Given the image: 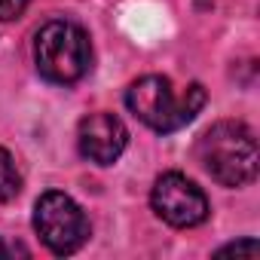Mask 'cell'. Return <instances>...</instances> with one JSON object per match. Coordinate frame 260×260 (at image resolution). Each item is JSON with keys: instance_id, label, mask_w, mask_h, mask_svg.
<instances>
[{"instance_id": "obj_8", "label": "cell", "mask_w": 260, "mask_h": 260, "mask_svg": "<svg viewBox=\"0 0 260 260\" xmlns=\"http://www.w3.org/2000/svg\"><path fill=\"white\" fill-rule=\"evenodd\" d=\"M226 254H236V257H257L260 254V245L254 242V239H242V242H230V245H223L220 251H217V257H226Z\"/></svg>"}, {"instance_id": "obj_5", "label": "cell", "mask_w": 260, "mask_h": 260, "mask_svg": "<svg viewBox=\"0 0 260 260\" xmlns=\"http://www.w3.org/2000/svg\"><path fill=\"white\" fill-rule=\"evenodd\" d=\"M150 205H153L156 217H162L169 226H178V230L199 226L211 211L205 193L190 178H184L178 172L156 178L153 193H150Z\"/></svg>"}, {"instance_id": "obj_3", "label": "cell", "mask_w": 260, "mask_h": 260, "mask_svg": "<svg viewBox=\"0 0 260 260\" xmlns=\"http://www.w3.org/2000/svg\"><path fill=\"white\" fill-rule=\"evenodd\" d=\"M37 71L52 83H77L89 71V37L74 22H46L34 43Z\"/></svg>"}, {"instance_id": "obj_7", "label": "cell", "mask_w": 260, "mask_h": 260, "mask_svg": "<svg viewBox=\"0 0 260 260\" xmlns=\"http://www.w3.org/2000/svg\"><path fill=\"white\" fill-rule=\"evenodd\" d=\"M19 190H22V178L16 172V162H13V156L4 147H0V202L16 199Z\"/></svg>"}, {"instance_id": "obj_2", "label": "cell", "mask_w": 260, "mask_h": 260, "mask_svg": "<svg viewBox=\"0 0 260 260\" xmlns=\"http://www.w3.org/2000/svg\"><path fill=\"white\" fill-rule=\"evenodd\" d=\"M125 104L144 125H150L153 132H178L181 125H187L205 104V89L199 83L187 86L181 95L175 92L169 77L150 74L141 77L128 86Z\"/></svg>"}, {"instance_id": "obj_4", "label": "cell", "mask_w": 260, "mask_h": 260, "mask_svg": "<svg viewBox=\"0 0 260 260\" xmlns=\"http://www.w3.org/2000/svg\"><path fill=\"white\" fill-rule=\"evenodd\" d=\"M34 230L43 239V245L58 257L74 254L89 239V220L83 208L68 193H58V190H49L37 199Z\"/></svg>"}, {"instance_id": "obj_10", "label": "cell", "mask_w": 260, "mask_h": 260, "mask_svg": "<svg viewBox=\"0 0 260 260\" xmlns=\"http://www.w3.org/2000/svg\"><path fill=\"white\" fill-rule=\"evenodd\" d=\"M0 257H7V248H4V242H0Z\"/></svg>"}, {"instance_id": "obj_9", "label": "cell", "mask_w": 260, "mask_h": 260, "mask_svg": "<svg viewBox=\"0 0 260 260\" xmlns=\"http://www.w3.org/2000/svg\"><path fill=\"white\" fill-rule=\"evenodd\" d=\"M25 7H28V0H0V19L13 22L25 13Z\"/></svg>"}, {"instance_id": "obj_1", "label": "cell", "mask_w": 260, "mask_h": 260, "mask_svg": "<svg viewBox=\"0 0 260 260\" xmlns=\"http://www.w3.org/2000/svg\"><path fill=\"white\" fill-rule=\"evenodd\" d=\"M196 153L202 169L223 187H245L257 178L260 169L257 138L245 122L236 119H220L205 128Z\"/></svg>"}, {"instance_id": "obj_6", "label": "cell", "mask_w": 260, "mask_h": 260, "mask_svg": "<svg viewBox=\"0 0 260 260\" xmlns=\"http://www.w3.org/2000/svg\"><path fill=\"white\" fill-rule=\"evenodd\" d=\"M77 144H80V153L89 162L113 166L122 156L125 144H128V132H125L122 119L113 116V113H89L80 122Z\"/></svg>"}]
</instances>
